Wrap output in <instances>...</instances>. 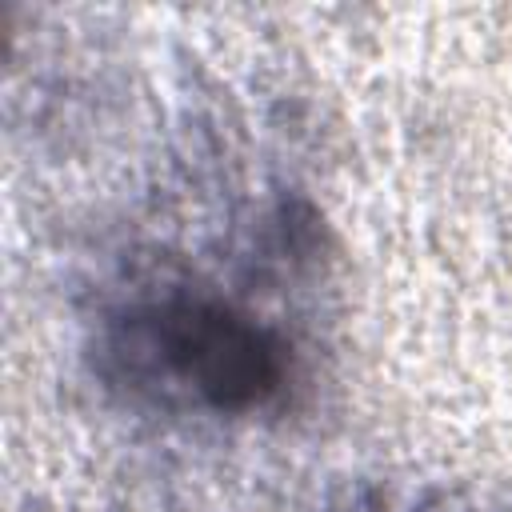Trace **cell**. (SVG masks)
Here are the masks:
<instances>
[{"mask_svg": "<svg viewBox=\"0 0 512 512\" xmlns=\"http://www.w3.org/2000/svg\"><path fill=\"white\" fill-rule=\"evenodd\" d=\"M148 332L164 360L220 408L260 404L280 384V344L224 308L172 304L148 320Z\"/></svg>", "mask_w": 512, "mask_h": 512, "instance_id": "1", "label": "cell"}]
</instances>
